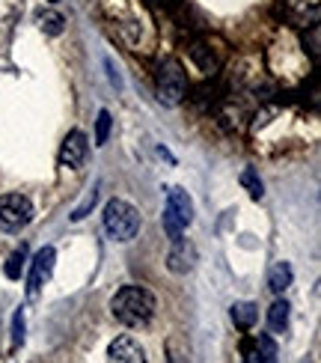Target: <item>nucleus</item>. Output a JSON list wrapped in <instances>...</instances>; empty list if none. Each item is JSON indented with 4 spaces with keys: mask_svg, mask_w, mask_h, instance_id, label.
<instances>
[{
    "mask_svg": "<svg viewBox=\"0 0 321 363\" xmlns=\"http://www.w3.org/2000/svg\"><path fill=\"white\" fill-rule=\"evenodd\" d=\"M111 313L119 325L125 328H143L155 315V295L143 286H122L111 298Z\"/></svg>",
    "mask_w": 321,
    "mask_h": 363,
    "instance_id": "f257e3e1",
    "label": "nucleus"
},
{
    "mask_svg": "<svg viewBox=\"0 0 321 363\" xmlns=\"http://www.w3.org/2000/svg\"><path fill=\"white\" fill-rule=\"evenodd\" d=\"M104 233L111 235L113 241H131L137 233H140V215H137V208L125 200H107L104 206Z\"/></svg>",
    "mask_w": 321,
    "mask_h": 363,
    "instance_id": "f03ea898",
    "label": "nucleus"
},
{
    "mask_svg": "<svg viewBox=\"0 0 321 363\" xmlns=\"http://www.w3.org/2000/svg\"><path fill=\"white\" fill-rule=\"evenodd\" d=\"M191 223H193V200L185 188H170L167 191V208H164V233L173 241H179Z\"/></svg>",
    "mask_w": 321,
    "mask_h": 363,
    "instance_id": "7ed1b4c3",
    "label": "nucleus"
},
{
    "mask_svg": "<svg viewBox=\"0 0 321 363\" xmlns=\"http://www.w3.org/2000/svg\"><path fill=\"white\" fill-rule=\"evenodd\" d=\"M33 220V203L24 194H4L0 196V230L18 233Z\"/></svg>",
    "mask_w": 321,
    "mask_h": 363,
    "instance_id": "20e7f679",
    "label": "nucleus"
},
{
    "mask_svg": "<svg viewBox=\"0 0 321 363\" xmlns=\"http://www.w3.org/2000/svg\"><path fill=\"white\" fill-rule=\"evenodd\" d=\"M188 93V78L185 72H181V63L179 60H167V63H161L158 69V99L164 104H179L181 99H185Z\"/></svg>",
    "mask_w": 321,
    "mask_h": 363,
    "instance_id": "39448f33",
    "label": "nucleus"
},
{
    "mask_svg": "<svg viewBox=\"0 0 321 363\" xmlns=\"http://www.w3.org/2000/svg\"><path fill=\"white\" fill-rule=\"evenodd\" d=\"M54 259H57L54 247H42V250L33 256V262H30V277H27V295H30V298H36V295L42 292V286L51 280Z\"/></svg>",
    "mask_w": 321,
    "mask_h": 363,
    "instance_id": "423d86ee",
    "label": "nucleus"
},
{
    "mask_svg": "<svg viewBox=\"0 0 321 363\" xmlns=\"http://www.w3.org/2000/svg\"><path fill=\"white\" fill-rule=\"evenodd\" d=\"M86 149H89L86 134L78 131V128L69 131L66 140H63V146H60V164H63V167H69V170H78L81 164H84V158H86Z\"/></svg>",
    "mask_w": 321,
    "mask_h": 363,
    "instance_id": "0eeeda50",
    "label": "nucleus"
},
{
    "mask_svg": "<svg viewBox=\"0 0 321 363\" xmlns=\"http://www.w3.org/2000/svg\"><path fill=\"white\" fill-rule=\"evenodd\" d=\"M107 357H111V363H146L143 345L131 337H116L107 349Z\"/></svg>",
    "mask_w": 321,
    "mask_h": 363,
    "instance_id": "6e6552de",
    "label": "nucleus"
},
{
    "mask_svg": "<svg viewBox=\"0 0 321 363\" xmlns=\"http://www.w3.org/2000/svg\"><path fill=\"white\" fill-rule=\"evenodd\" d=\"M193 259H196V250L191 247V245H185V241H176V247H173V253H170V271H176V274H185V271H191L193 268Z\"/></svg>",
    "mask_w": 321,
    "mask_h": 363,
    "instance_id": "1a4fd4ad",
    "label": "nucleus"
},
{
    "mask_svg": "<svg viewBox=\"0 0 321 363\" xmlns=\"http://www.w3.org/2000/svg\"><path fill=\"white\" fill-rule=\"evenodd\" d=\"M288 286H292V265L288 262H277L271 268V274H268V289L274 295H283Z\"/></svg>",
    "mask_w": 321,
    "mask_h": 363,
    "instance_id": "9d476101",
    "label": "nucleus"
},
{
    "mask_svg": "<svg viewBox=\"0 0 321 363\" xmlns=\"http://www.w3.org/2000/svg\"><path fill=\"white\" fill-rule=\"evenodd\" d=\"M288 315H292V307H288L286 298H277L274 304L268 307V325L271 330H277V334H283V330L288 328Z\"/></svg>",
    "mask_w": 321,
    "mask_h": 363,
    "instance_id": "9b49d317",
    "label": "nucleus"
},
{
    "mask_svg": "<svg viewBox=\"0 0 321 363\" xmlns=\"http://www.w3.org/2000/svg\"><path fill=\"white\" fill-rule=\"evenodd\" d=\"M256 319H259V307H256V304H250V301L232 304V322H235V328L250 330V328L256 325Z\"/></svg>",
    "mask_w": 321,
    "mask_h": 363,
    "instance_id": "f8f14e48",
    "label": "nucleus"
},
{
    "mask_svg": "<svg viewBox=\"0 0 321 363\" xmlns=\"http://www.w3.org/2000/svg\"><path fill=\"white\" fill-rule=\"evenodd\" d=\"M39 27L48 36H60L66 30V18L60 12H54V9H45V12H39Z\"/></svg>",
    "mask_w": 321,
    "mask_h": 363,
    "instance_id": "ddd939ff",
    "label": "nucleus"
},
{
    "mask_svg": "<svg viewBox=\"0 0 321 363\" xmlns=\"http://www.w3.org/2000/svg\"><path fill=\"white\" fill-rule=\"evenodd\" d=\"M191 60H193V63H196V66H200L203 72H214V69H218V66H220V63H218V60H214L211 48H208V45H203V42H196V45H193V48H191Z\"/></svg>",
    "mask_w": 321,
    "mask_h": 363,
    "instance_id": "4468645a",
    "label": "nucleus"
},
{
    "mask_svg": "<svg viewBox=\"0 0 321 363\" xmlns=\"http://www.w3.org/2000/svg\"><path fill=\"white\" fill-rule=\"evenodd\" d=\"M256 354H259V363H277V345L268 334H259L256 340Z\"/></svg>",
    "mask_w": 321,
    "mask_h": 363,
    "instance_id": "2eb2a0df",
    "label": "nucleus"
},
{
    "mask_svg": "<svg viewBox=\"0 0 321 363\" xmlns=\"http://www.w3.org/2000/svg\"><path fill=\"white\" fill-rule=\"evenodd\" d=\"M241 185H244V188H247V191H250V196H253V200H262V196H265V188H262V179H259V176H256V170H244V173H241Z\"/></svg>",
    "mask_w": 321,
    "mask_h": 363,
    "instance_id": "dca6fc26",
    "label": "nucleus"
},
{
    "mask_svg": "<svg viewBox=\"0 0 321 363\" xmlns=\"http://www.w3.org/2000/svg\"><path fill=\"white\" fill-rule=\"evenodd\" d=\"M111 125H113V119L107 111H98V119H96V146H104L107 138H111Z\"/></svg>",
    "mask_w": 321,
    "mask_h": 363,
    "instance_id": "f3484780",
    "label": "nucleus"
},
{
    "mask_svg": "<svg viewBox=\"0 0 321 363\" xmlns=\"http://www.w3.org/2000/svg\"><path fill=\"white\" fill-rule=\"evenodd\" d=\"M24 262H27V250H24V247L15 250V253L9 256V262H6V277H9V280H18L21 271H24Z\"/></svg>",
    "mask_w": 321,
    "mask_h": 363,
    "instance_id": "a211bd4d",
    "label": "nucleus"
},
{
    "mask_svg": "<svg viewBox=\"0 0 321 363\" xmlns=\"http://www.w3.org/2000/svg\"><path fill=\"white\" fill-rule=\"evenodd\" d=\"M24 342V313L18 310L12 315V345H21Z\"/></svg>",
    "mask_w": 321,
    "mask_h": 363,
    "instance_id": "6ab92c4d",
    "label": "nucleus"
},
{
    "mask_svg": "<svg viewBox=\"0 0 321 363\" xmlns=\"http://www.w3.org/2000/svg\"><path fill=\"white\" fill-rule=\"evenodd\" d=\"M93 203H96V191H89V196H86V203H84L81 208H74V211H72V220H84V218H86V211H89V208H93Z\"/></svg>",
    "mask_w": 321,
    "mask_h": 363,
    "instance_id": "aec40b11",
    "label": "nucleus"
},
{
    "mask_svg": "<svg viewBox=\"0 0 321 363\" xmlns=\"http://www.w3.org/2000/svg\"><path fill=\"white\" fill-rule=\"evenodd\" d=\"M244 363H259V354H256V342L247 340L244 342Z\"/></svg>",
    "mask_w": 321,
    "mask_h": 363,
    "instance_id": "412c9836",
    "label": "nucleus"
},
{
    "mask_svg": "<svg viewBox=\"0 0 321 363\" xmlns=\"http://www.w3.org/2000/svg\"><path fill=\"white\" fill-rule=\"evenodd\" d=\"M155 4H158V6H167V9H173V6L179 4V0H155Z\"/></svg>",
    "mask_w": 321,
    "mask_h": 363,
    "instance_id": "4be33fe9",
    "label": "nucleus"
},
{
    "mask_svg": "<svg viewBox=\"0 0 321 363\" xmlns=\"http://www.w3.org/2000/svg\"><path fill=\"white\" fill-rule=\"evenodd\" d=\"M51 4H57V0H51Z\"/></svg>",
    "mask_w": 321,
    "mask_h": 363,
    "instance_id": "5701e85b",
    "label": "nucleus"
}]
</instances>
